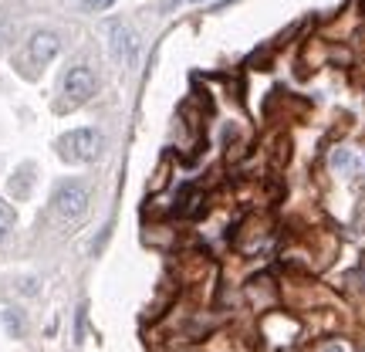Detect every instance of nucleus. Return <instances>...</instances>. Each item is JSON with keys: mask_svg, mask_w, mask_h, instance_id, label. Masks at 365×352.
<instances>
[{"mask_svg": "<svg viewBox=\"0 0 365 352\" xmlns=\"http://www.w3.org/2000/svg\"><path fill=\"white\" fill-rule=\"evenodd\" d=\"M7 326H11V332L17 336V332H21V318H14V312H7Z\"/></svg>", "mask_w": 365, "mask_h": 352, "instance_id": "9b49d317", "label": "nucleus"}, {"mask_svg": "<svg viewBox=\"0 0 365 352\" xmlns=\"http://www.w3.org/2000/svg\"><path fill=\"white\" fill-rule=\"evenodd\" d=\"M176 4H200V0H166V7H176Z\"/></svg>", "mask_w": 365, "mask_h": 352, "instance_id": "f8f14e48", "label": "nucleus"}, {"mask_svg": "<svg viewBox=\"0 0 365 352\" xmlns=\"http://www.w3.org/2000/svg\"><path fill=\"white\" fill-rule=\"evenodd\" d=\"M91 203V190L81 180H65L54 190V210L61 221H81L88 213Z\"/></svg>", "mask_w": 365, "mask_h": 352, "instance_id": "7ed1b4c3", "label": "nucleus"}, {"mask_svg": "<svg viewBox=\"0 0 365 352\" xmlns=\"http://www.w3.org/2000/svg\"><path fill=\"white\" fill-rule=\"evenodd\" d=\"M102 146L105 139L98 129H71L58 139V153L68 163H91V159H98Z\"/></svg>", "mask_w": 365, "mask_h": 352, "instance_id": "f03ea898", "label": "nucleus"}, {"mask_svg": "<svg viewBox=\"0 0 365 352\" xmlns=\"http://www.w3.org/2000/svg\"><path fill=\"white\" fill-rule=\"evenodd\" d=\"M65 95L71 105H81L88 102L91 95H95V89H98V79H95V71H91L88 65H71L65 71Z\"/></svg>", "mask_w": 365, "mask_h": 352, "instance_id": "20e7f679", "label": "nucleus"}, {"mask_svg": "<svg viewBox=\"0 0 365 352\" xmlns=\"http://www.w3.org/2000/svg\"><path fill=\"white\" fill-rule=\"evenodd\" d=\"M14 223H17V213H14V207L7 203V200H0V241L14 231Z\"/></svg>", "mask_w": 365, "mask_h": 352, "instance_id": "0eeeda50", "label": "nucleus"}, {"mask_svg": "<svg viewBox=\"0 0 365 352\" xmlns=\"http://www.w3.org/2000/svg\"><path fill=\"white\" fill-rule=\"evenodd\" d=\"M11 34H14V21L7 14H0V51H4V44L11 41Z\"/></svg>", "mask_w": 365, "mask_h": 352, "instance_id": "6e6552de", "label": "nucleus"}, {"mask_svg": "<svg viewBox=\"0 0 365 352\" xmlns=\"http://www.w3.org/2000/svg\"><path fill=\"white\" fill-rule=\"evenodd\" d=\"M11 193L14 196H27V193H31V166H21V170L14 173Z\"/></svg>", "mask_w": 365, "mask_h": 352, "instance_id": "423d86ee", "label": "nucleus"}, {"mask_svg": "<svg viewBox=\"0 0 365 352\" xmlns=\"http://www.w3.org/2000/svg\"><path fill=\"white\" fill-rule=\"evenodd\" d=\"M108 4H112V0H85V7H88V11H105Z\"/></svg>", "mask_w": 365, "mask_h": 352, "instance_id": "1a4fd4ad", "label": "nucleus"}, {"mask_svg": "<svg viewBox=\"0 0 365 352\" xmlns=\"http://www.w3.org/2000/svg\"><path fill=\"white\" fill-rule=\"evenodd\" d=\"M61 51V38H58V31H51V27H41V31H34L31 38H27L24 44V58H21V68H24L27 79H38V71L48 61H54V54Z\"/></svg>", "mask_w": 365, "mask_h": 352, "instance_id": "f257e3e1", "label": "nucleus"}, {"mask_svg": "<svg viewBox=\"0 0 365 352\" xmlns=\"http://www.w3.org/2000/svg\"><path fill=\"white\" fill-rule=\"evenodd\" d=\"M112 51H115V61L122 65H135V54H139V38L129 24H118L112 31Z\"/></svg>", "mask_w": 365, "mask_h": 352, "instance_id": "39448f33", "label": "nucleus"}, {"mask_svg": "<svg viewBox=\"0 0 365 352\" xmlns=\"http://www.w3.org/2000/svg\"><path fill=\"white\" fill-rule=\"evenodd\" d=\"M335 166H355V159L349 156V153H339V156H335Z\"/></svg>", "mask_w": 365, "mask_h": 352, "instance_id": "9d476101", "label": "nucleus"}]
</instances>
